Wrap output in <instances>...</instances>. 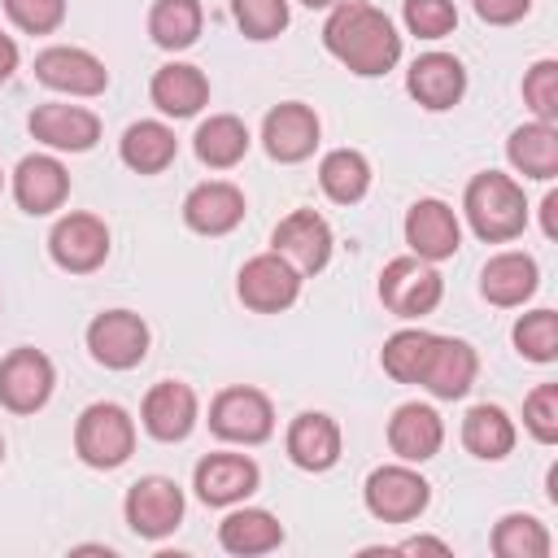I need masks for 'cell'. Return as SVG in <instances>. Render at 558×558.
<instances>
[{
	"instance_id": "cell-4",
	"label": "cell",
	"mask_w": 558,
	"mask_h": 558,
	"mask_svg": "<svg viewBox=\"0 0 558 558\" xmlns=\"http://www.w3.org/2000/svg\"><path fill=\"white\" fill-rule=\"evenodd\" d=\"M445 296V279L432 262L423 257H392L384 270H379V301L388 314L397 318H423L440 305Z\"/></svg>"
},
{
	"instance_id": "cell-26",
	"label": "cell",
	"mask_w": 558,
	"mask_h": 558,
	"mask_svg": "<svg viewBox=\"0 0 558 558\" xmlns=\"http://www.w3.org/2000/svg\"><path fill=\"white\" fill-rule=\"evenodd\" d=\"M148 96H153V105H157L166 118H192V113H201V105L209 100V78H205L196 65H187V61H170V65H161V70L153 74Z\"/></svg>"
},
{
	"instance_id": "cell-18",
	"label": "cell",
	"mask_w": 558,
	"mask_h": 558,
	"mask_svg": "<svg viewBox=\"0 0 558 558\" xmlns=\"http://www.w3.org/2000/svg\"><path fill=\"white\" fill-rule=\"evenodd\" d=\"M26 126L39 144L57 153H87L100 140V118L83 105H35Z\"/></svg>"
},
{
	"instance_id": "cell-7",
	"label": "cell",
	"mask_w": 558,
	"mask_h": 558,
	"mask_svg": "<svg viewBox=\"0 0 558 558\" xmlns=\"http://www.w3.org/2000/svg\"><path fill=\"white\" fill-rule=\"evenodd\" d=\"M122 514H126L135 536L161 541L183 523V488L174 480H166V475H144V480H135L126 488Z\"/></svg>"
},
{
	"instance_id": "cell-33",
	"label": "cell",
	"mask_w": 558,
	"mask_h": 558,
	"mask_svg": "<svg viewBox=\"0 0 558 558\" xmlns=\"http://www.w3.org/2000/svg\"><path fill=\"white\" fill-rule=\"evenodd\" d=\"M318 187L336 201V205H357L371 187V161L357 148H331L318 161Z\"/></svg>"
},
{
	"instance_id": "cell-39",
	"label": "cell",
	"mask_w": 558,
	"mask_h": 558,
	"mask_svg": "<svg viewBox=\"0 0 558 558\" xmlns=\"http://www.w3.org/2000/svg\"><path fill=\"white\" fill-rule=\"evenodd\" d=\"M523 100L536 122H558V61L545 57L523 74Z\"/></svg>"
},
{
	"instance_id": "cell-21",
	"label": "cell",
	"mask_w": 558,
	"mask_h": 558,
	"mask_svg": "<svg viewBox=\"0 0 558 558\" xmlns=\"http://www.w3.org/2000/svg\"><path fill=\"white\" fill-rule=\"evenodd\" d=\"M475 371H480V357L466 340H453V336H436L432 340V353H427V366H423V388L436 397V401H458L471 392L475 384Z\"/></svg>"
},
{
	"instance_id": "cell-24",
	"label": "cell",
	"mask_w": 558,
	"mask_h": 558,
	"mask_svg": "<svg viewBox=\"0 0 558 558\" xmlns=\"http://www.w3.org/2000/svg\"><path fill=\"white\" fill-rule=\"evenodd\" d=\"M536 283H541V270H536V262H532L527 253H519V248H506V253L488 257L484 270H480V292H484V301H488V305H501V310L523 305V301L536 292Z\"/></svg>"
},
{
	"instance_id": "cell-22",
	"label": "cell",
	"mask_w": 558,
	"mask_h": 558,
	"mask_svg": "<svg viewBox=\"0 0 558 558\" xmlns=\"http://www.w3.org/2000/svg\"><path fill=\"white\" fill-rule=\"evenodd\" d=\"M183 222L196 235H227L244 222V192L235 183H222V179L196 183L183 196Z\"/></svg>"
},
{
	"instance_id": "cell-5",
	"label": "cell",
	"mask_w": 558,
	"mask_h": 558,
	"mask_svg": "<svg viewBox=\"0 0 558 558\" xmlns=\"http://www.w3.org/2000/svg\"><path fill=\"white\" fill-rule=\"evenodd\" d=\"M362 501L379 523H410L427 510L432 501V484L410 466V462H392V466H375L362 484Z\"/></svg>"
},
{
	"instance_id": "cell-37",
	"label": "cell",
	"mask_w": 558,
	"mask_h": 558,
	"mask_svg": "<svg viewBox=\"0 0 558 558\" xmlns=\"http://www.w3.org/2000/svg\"><path fill=\"white\" fill-rule=\"evenodd\" d=\"M231 17L248 39H275L288 26V0H231Z\"/></svg>"
},
{
	"instance_id": "cell-1",
	"label": "cell",
	"mask_w": 558,
	"mask_h": 558,
	"mask_svg": "<svg viewBox=\"0 0 558 558\" xmlns=\"http://www.w3.org/2000/svg\"><path fill=\"white\" fill-rule=\"evenodd\" d=\"M323 44L340 65L362 78H379L401 61V35L392 17L362 0H340L331 9V17L323 22Z\"/></svg>"
},
{
	"instance_id": "cell-20",
	"label": "cell",
	"mask_w": 558,
	"mask_h": 558,
	"mask_svg": "<svg viewBox=\"0 0 558 558\" xmlns=\"http://www.w3.org/2000/svg\"><path fill=\"white\" fill-rule=\"evenodd\" d=\"M65 196H70V170L57 157L31 153V157L17 161V170H13V201L26 214H35V218L52 214V209L65 205Z\"/></svg>"
},
{
	"instance_id": "cell-25",
	"label": "cell",
	"mask_w": 558,
	"mask_h": 558,
	"mask_svg": "<svg viewBox=\"0 0 558 558\" xmlns=\"http://www.w3.org/2000/svg\"><path fill=\"white\" fill-rule=\"evenodd\" d=\"M283 445L301 471H331L340 462V427L331 414H318V410L296 414Z\"/></svg>"
},
{
	"instance_id": "cell-14",
	"label": "cell",
	"mask_w": 558,
	"mask_h": 558,
	"mask_svg": "<svg viewBox=\"0 0 558 558\" xmlns=\"http://www.w3.org/2000/svg\"><path fill=\"white\" fill-rule=\"evenodd\" d=\"M405 244L414 257L423 262H445L458 253L462 244V227H458V214L436 201V196H423L405 209Z\"/></svg>"
},
{
	"instance_id": "cell-3",
	"label": "cell",
	"mask_w": 558,
	"mask_h": 558,
	"mask_svg": "<svg viewBox=\"0 0 558 558\" xmlns=\"http://www.w3.org/2000/svg\"><path fill=\"white\" fill-rule=\"evenodd\" d=\"M74 453L96 471L122 466L135 453V418L118 401H92L74 423Z\"/></svg>"
},
{
	"instance_id": "cell-16",
	"label": "cell",
	"mask_w": 558,
	"mask_h": 558,
	"mask_svg": "<svg viewBox=\"0 0 558 558\" xmlns=\"http://www.w3.org/2000/svg\"><path fill=\"white\" fill-rule=\"evenodd\" d=\"M262 144H266V153H270L275 161H283V166L305 161V157L318 148V113H314L310 105H301V100L275 105V109L266 113V122H262Z\"/></svg>"
},
{
	"instance_id": "cell-8",
	"label": "cell",
	"mask_w": 558,
	"mask_h": 558,
	"mask_svg": "<svg viewBox=\"0 0 558 558\" xmlns=\"http://www.w3.org/2000/svg\"><path fill=\"white\" fill-rule=\"evenodd\" d=\"M87 353L109 371H131L148 353V323L131 310H105L87 323Z\"/></svg>"
},
{
	"instance_id": "cell-6",
	"label": "cell",
	"mask_w": 558,
	"mask_h": 558,
	"mask_svg": "<svg viewBox=\"0 0 558 558\" xmlns=\"http://www.w3.org/2000/svg\"><path fill=\"white\" fill-rule=\"evenodd\" d=\"M209 427L218 440H231V445H262L270 440L275 432V410L266 401V392L257 388H222L209 405Z\"/></svg>"
},
{
	"instance_id": "cell-30",
	"label": "cell",
	"mask_w": 558,
	"mask_h": 558,
	"mask_svg": "<svg viewBox=\"0 0 558 558\" xmlns=\"http://www.w3.org/2000/svg\"><path fill=\"white\" fill-rule=\"evenodd\" d=\"M118 153H122V161H126L135 174H161V170L174 161L179 140H174V131H170L166 122L144 118V122H131V126L122 131Z\"/></svg>"
},
{
	"instance_id": "cell-46",
	"label": "cell",
	"mask_w": 558,
	"mask_h": 558,
	"mask_svg": "<svg viewBox=\"0 0 558 558\" xmlns=\"http://www.w3.org/2000/svg\"><path fill=\"white\" fill-rule=\"evenodd\" d=\"M301 4H310V9H336L340 0H301Z\"/></svg>"
},
{
	"instance_id": "cell-15",
	"label": "cell",
	"mask_w": 558,
	"mask_h": 558,
	"mask_svg": "<svg viewBox=\"0 0 558 558\" xmlns=\"http://www.w3.org/2000/svg\"><path fill=\"white\" fill-rule=\"evenodd\" d=\"M257 484H262V471L244 453H209L192 471V488L205 506H235L248 493H257Z\"/></svg>"
},
{
	"instance_id": "cell-2",
	"label": "cell",
	"mask_w": 558,
	"mask_h": 558,
	"mask_svg": "<svg viewBox=\"0 0 558 558\" xmlns=\"http://www.w3.org/2000/svg\"><path fill=\"white\" fill-rule=\"evenodd\" d=\"M462 209H466L471 231L480 240H488V244H506V240L523 235V227H527L523 187L510 174H497V170H484V174H475L466 183Z\"/></svg>"
},
{
	"instance_id": "cell-48",
	"label": "cell",
	"mask_w": 558,
	"mask_h": 558,
	"mask_svg": "<svg viewBox=\"0 0 558 558\" xmlns=\"http://www.w3.org/2000/svg\"><path fill=\"white\" fill-rule=\"evenodd\" d=\"M0 187H4V170H0Z\"/></svg>"
},
{
	"instance_id": "cell-9",
	"label": "cell",
	"mask_w": 558,
	"mask_h": 558,
	"mask_svg": "<svg viewBox=\"0 0 558 558\" xmlns=\"http://www.w3.org/2000/svg\"><path fill=\"white\" fill-rule=\"evenodd\" d=\"M235 292L248 310L257 314H283L296 296H301V275L279 257V253H257L240 266L235 275Z\"/></svg>"
},
{
	"instance_id": "cell-45",
	"label": "cell",
	"mask_w": 558,
	"mask_h": 558,
	"mask_svg": "<svg viewBox=\"0 0 558 558\" xmlns=\"http://www.w3.org/2000/svg\"><path fill=\"white\" fill-rule=\"evenodd\" d=\"M541 227H545L549 240L558 235V192H549V196L541 201Z\"/></svg>"
},
{
	"instance_id": "cell-35",
	"label": "cell",
	"mask_w": 558,
	"mask_h": 558,
	"mask_svg": "<svg viewBox=\"0 0 558 558\" xmlns=\"http://www.w3.org/2000/svg\"><path fill=\"white\" fill-rule=\"evenodd\" d=\"M497 558H549V532L532 514H501L493 527Z\"/></svg>"
},
{
	"instance_id": "cell-23",
	"label": "cell",
	"mask_w": 558,
	"mask_h": 558,
	"mask_svg": "<svg viewBox=\"0 0 558 558\" xmlns=\"http://www.w3.org/2000/svg\"><path fill=\"white\" fill-rule=\"evenodd\" d=\"M445 445V423L432 405L423 401H405L392 410L388 418V449L401 458V462H427L436 458Z\"/></svg>"
},
{
	"instance_id": "cell-32",
	"label": "cell",
	"mask_w": 558,
	"mask_h": 558,
	"mask_svg": "<svg viewBox=\"0 0 558 558\" xmlns=\"http://www.w3.org/2000/svg\"><path fill=\"white\" fill-rule=\"evenodd\" d=\"M201 26H205V13H201V0H157L153 13H148V35L157 48L166 52H183L201 39Z\"/></svg>"
},
{
	"instance_id": "cell-40",
	"label": "cell",
	"mask_w": 558,
	"mask_h": 558,
	"mask_svg": "<svg viewBox=\"0 0 558 558\" xmlns=\"http://www.w3.org/2000/svg\"><path fill=\"white\" fill-rule=\"evenodd\" d=\"M523 427L541 445H558V384H536L523 401Z\"/></svg>"
},
{
	"instance_id": "cell-41",
	"label": "cell",
	"mask_w": 558,
	"mask_h": 558,
	"mask_svg": "<svg viewBox=\"0 0 558 558\" xmlns=\"http://www.w3.org/2000/svg\"><path fill=\"white\" fill-rule=\"evenodd\" d=\"M4 13L26 35H48L65 22V0H4Z\"/></svg>"
},
{
	"instance_id": "cell-17",
	"label": "cell",
	"mask_w": 558,
	"mask_h": 558,
	"mask_svg": "<svg viewBox=\"0 0 558 558\" xmlns=\"http://www.w3.org/2000/svg\"><path fill=\"white\" fill-rule=\"evenodd\" d=\"M140 423H144V432L153 440H166V445L187 440L192 427H196V392L187 384H179V379L153 384L144 405H140Z\"/></svg>"
},
{
	"instance_id": "cell-47",
	"label": "cell",
	"mask_w": 558,
	"mask_h": 558,
	"mask_svg": "<svg viewBox=\"0 0 558 558\" xmlns=\"http://www.w3.org/2000/svg\"><path fill=\"white\" fill-rule=\"evenodd\" d=\"M0 462H4V440H0Z\"/></svg>"
},
{
	"instance_id": "cell-28",
	"label": "cell",
	"mask_w": 558,
	"mask_h": 558,
	"mask_svg": "<svg viewBox=\"0 0 558 558\" xmlns=\"http://www.w3.org/2000/svg\"><path fill=\"white\" fill-rule=\"evenodd\" d=\"M218 545L235 558H253V554H270L283 545V523L270 514V510H257V506H244V510H231L222 523H218Z\"/></svg>"
},
{
	"instance_id": "cell-19",
	"label": "cell",
	"mask_w": 558,
	"mask_h": 558,
	"mask_svg": "<svg viewBox=\"0 0 558 558\" xmlns=\"http://www.w3.org/2000/svg\"><path fill=\"white\" fill-rule=\"evenodd\" d=\"M405 92L432 113L453 109L466 92V70L453 52H423V57H414V65L405 74Z\"/></svg>"
},
{
	"instance_id": "cell-13",
	"label": "cell",
	"mask_w": 558,
	"mask_h": 558,
	"mask_svg": "<svg viewBox=\"0 0 558 558\" xmlns=\"http://www.w3.org/2000/svg\"><path fill=\"white\" fill-rule=\"evenodd\" d=\"M35 78L52 92H65V96H100L109 87L105 61L92 57L87 48H70V44L44 48L35 57Z\"/></svg>"
},
{
	"instance_id": "cell-44",
	"label": "cell",
	"mask_w": 558,
	"mask_h": 558,
	"mask_svg": "<svg viewBox=\"0 0 558 558\" xmlns=\"http://www.w3.org/2000/svg\"><path fill=\"white\" fill-rule=\"evenodd\" d=\"M13 70H17V44L9 35H0V87L13 78Z\"/></svg>"
},
{
	"instance_id": "cell-11",
	"label": "cell",
	"mask_w": 558,
	"mask_h": 558,
	"mask_svg": "<svg viewBox=\"0 0 558 558\" xmlns=\"http://www.w3.org/2000/svg\"><path fill=\"white\" fill-rule=\"evenodd\" d=\"M270 253H279L296 275H318L331 262V227L314 209H292L270 231Z\"/></svg>"
},
{
	"instance_id": "cell-38",
	"label": "cell",
	"mask_w": 558,
	"mask_h": 558,
	"mask_svg": "<svg viewBox=\"0 0 558 558\" xmlns=\"http://www.w3.org/2000/svg\"><path fill=\"white\" fill-rule=\"evenodd\" d=\"M401 17H405V31L418 35V39H445L458 26L453 0H405Z\"/></svg>"
},
{
	"instance_id": "cell-12",
	"label": "cell",
	"mask_w": 558,
	"mask_h": 558,
	"mask_svg": "<svg viewBox=\"0 0 558 558\" xmlns=\"http://www.w3.org/2000/svg\"><path fill=\"white\" fill-rule=\"evenodd\" d=\"M48 253L70 275H92L109 257V227L96 214H65L48 235Z\"/></svg>"
},
{
	"instance_id": "cell-36",
	"label": "cell",
	"mask_w": 558,
	"mask_h": 558,
	"mask_svg": "<svg viewBox=\"0 0 558 558\" xmlns=\"http://www.w3.org/2000/svg\"><path fill=\"white\" fill-rule=\"evenodd\" d=\"M514 349L527 362H554L558 357V314L554 310H532L514 323Z\"/></svg>"
},
{
	"instance_id": "cell-29",
	"label": "cell",
	"mask_w": 558,
	"mask_h": 558,
	"mask_svg": "<svg viewBox=\"0 0 558 558\" xmlns=\"http://www.w3.org/2000/svg\"><path fill=\"white\" fill-rule=\"evenodd\" d=\"M248 144H253L248 140V126L235 113H214L192 135V148H196L201 166H209V170H231L235 161H244Z\"/></svg>"
},
{
	"instance_id": "cell-27",
	"label": "cell",
	"mask_w": 558,
	"mask_h": 558,
	"mask_svg": "<svg viewBox=\"0 0 558 558\" xmlns=\"http://www.w3.org/2000/svg\"><path fill=\"white\" fill-rule=\"evenodd\" d=\"M506 157L523 179H541L549 183L558 174V126L554 122H523L510 131L506 140Z\"/></svg>"
},
{
	"instance_id": "cell-34",
	"label": "cell",
	"mask_w": 558,
	"mask_h": 558,
	"mask_svg": "<svg viewBox=\"0 0 558 558\" xmlns=\"http://www.w3.org/2000/svg\"><path fill=\"white\" fill-rule=\"evenodd\" d=\"M432 331L423 327H405V331H392L379 349V366L384 375H392L397 384H418L423 379V366H427V353H432Z\"/></svg>"
},
{
	"instance_id": "cell-10",
	"label": "cell",
	"mask_w": 558,
	"mask_h": 558,
	"mask_svg": "<svg viewBox=\"0 0 558 558\" xmlns=\"http://www.w3.org/2000/svg\"><path fill=\"white\" fill-rule=\"evenodd\" d=\"M57 384V371L48 362V353L39 349H13L0 362V405L9 414H35L48 405Z\"/></svg>"
},
{
	"instance_id": "cell-42",
	"label": "cell",
	"mask_w": 558,
	"mask_h": 558,
	"mask_svg": "<svg viewBox=\"0 0 558 558\" xmlns=\"http://www.w3.org/2000/svg\"><path fill=\"white\" fill-rule=\"evenodd\" d=\"M475 13L488 22V26H514L519 17H527L532 0H471Z\"/></svg>"
},
{
	"instance_id": "cell-43",
	"label": "cell",
	"mask_w": 558,
	"mask_h": 558,
	"mask_svg": "<svg viewBox=\"0 0 558 558\" xmlns=\"http://www.w3.org/2000/svg\"><path fill=\"white\" fill-rule=\"evenodd\" d=\"M397 554H449L445 541H432V536H410L397 545Z\"/></svg>"
},
{
	"instance_id": "cell-31",
	"label": "cell",
	"mask_w": 558,
	"mask_h": 558,
	"mask_svg": "<svg viewBox=\"0 0 558 558\" xmlns=\"http://www.w3.org/2000/svg\"><path fill=\"white\" fill-rule=\"evenodd\" d=\"M462 445L475 458H484V462L506 458L514 449V423H510V414L501 405H488V401L484 405H471L466 418H462Z\"/></svg>"
}]
</instances>
